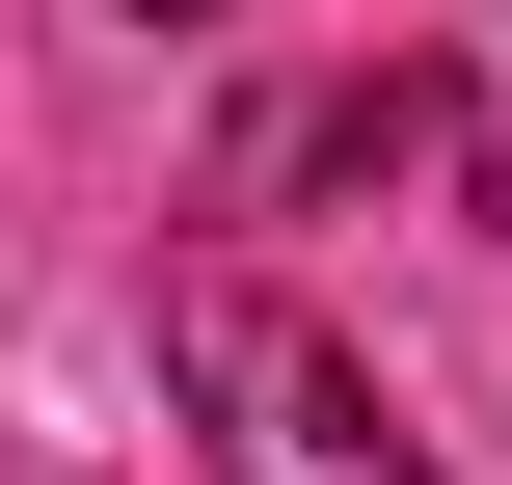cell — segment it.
Here are the masks:
<instances>
[{"instance_id": "cell-1", "label": "cell", "mask_w": 512, "mask_h": 485, "mask_svg": "<svg viewBox=\"0 0 512 485\" xmlns=\"http://www.w3.org/2000/svg\"><path fill=\"white\" fill-rule=\"evenodd\" d=\"M162 378L216 405V485H432V459H405V405H378L270 270H162Z\"/></svg>"}, {"instance_id": "cell-2", "label": "cell", "mask_w": 512, "mask_h": 485, "mask_svg": "<svg viewBox=\"0 0 512 485\" xmlns=\"http://www.w3.org/2000/svg\"><path fill=\"white\" fill-rule=\"evenodd\" d=\"M135 27H216V0H135Z\"/></svg>"}]
</instances>
